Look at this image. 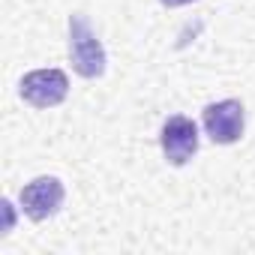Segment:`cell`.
Returning a JSON list of instances; mask_svg holds the SVG:
<instances>
[{
    "mask_svg": "<svg viewBox=\"0 0 255 255\" xmlns=\"http://www.w3.org/2000/svg\"><path fill=\"white\" fill-rule=\"evenodd\" d=\"M69 57L75 72L84 78H99L105 72V48L81 15L69 18Z\"/></svg>",
    "mask_w": 255,
    "mask_h": 255,
    "instance_id": "1",
    "label": "cell"
},
{
    "mask_svg": "<svg viewBox=\"0 0 255 255\" xmlns=\"http://www.w3.org/2000/svg\"><path fill=\"white\" fill-rule=\"evenodd\" d=\"M204 129L216 144H234L243 135V126H246V114L243 105L237 99H222L204 108Z\"/></svg>",
    "mask_w": 255,
    "mask_h": 255,
    "instance_id": "2",
    "label": "cell"
},
{
    "mask_svg": "<svg viewBox=\"0 0 255 255\" xmlns=\"http://www.w3.org/2000/svg\"><path fill=\"white\" fill-rule=\"evenodd\" d=\"M198 150V126L183 117V114H174L165 120L162 126V153L171 165H186Z\"/></svg>",
    "mask_w": 255,
    "mask_h": 255,
    "instance_id": "3",
    "label": "cell"
},
{
    "mask_svg": "<svg viewBox=\"0 0 255 255\" xmlns=\"http://www.w3.org/2000/svg\"><path fill=\"white\" fill-rule=\"evenodd\" d=\"M69 81L60 69H36L21 78V99H27L36 108H51L66 99Z\"/></svg>",
    "mask_w": 255,
    "mask_h": 255,
    "instance_id": "4",
    "label": "cell"
},
{
    "mask_svg": "<svg viewBox=\"0 0 255 255\" xmlns=\"http://www.w3.org/2000/svg\"><path fill=\"white\" fill-rule=\"evenodd\" d=\"M60 204H63V183L57 177H36L21 189V207L36 222L54 216Z\"/></svg>",
    "mask_w": 255,
    "mask_h": 255,
    "instance_id": "5",
    "label": "cell"
},
{
    "mask_svg": "<svg viewBox=\"0 0 255 255\" xmlns=\"http://www.w3.org/2000/svg\"><path fill=\"white\" fill-rule=\"evenodd\" d=\"M192 0H162V6H186Z\"/></svg>",
    "mask_w": 255,
    "mask_h": 255,
    "instance_id": "6",
    "label": "cell"
}]
</instances>
